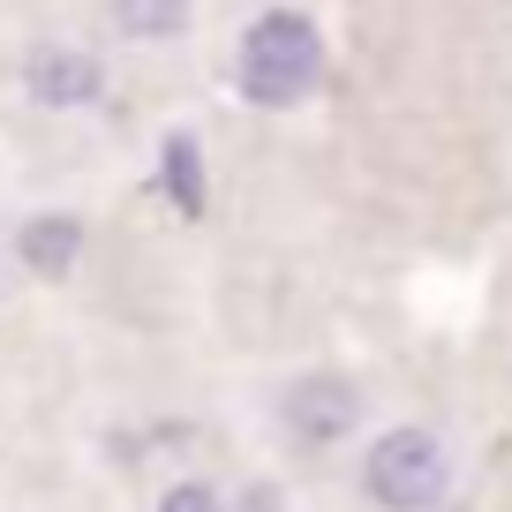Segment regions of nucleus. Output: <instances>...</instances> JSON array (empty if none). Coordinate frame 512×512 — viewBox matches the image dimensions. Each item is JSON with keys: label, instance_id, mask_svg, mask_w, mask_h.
I'll use <instances>...</instances> for the list:
<instances>
[{"label": "nucleus", "instance_id": "obj_1", "mask_svg": "<svg viewBox=\"0 0 512 512\" xmlns=\"http://www.w3.org/2000/svg\"><path fill=\"white\" fill-rule=\"evenodd\" d=\"M324 68V38L309 16H294V8H272V16H256L249 38H241V91L256 98V106H294V98L317 83Z\"/></svg>", "mask_w": 512, "mask_h": 512}, {"label": "nucleus", "instance_id": "obj_2", "mask_svg": "<svg viewBox=\"0 0 512 512\" xmlns=\"http://www.w3.org/2000/svg\"><path fill=\"white\" fill-rule=\"evenodd\" d=\"M445 482H452V460L430 430H392L369 452V497L384 512H430L445 497Z\"/></svg>", "mask_w": 512, "mask_h": 512}, {"label": "nucleus", "instance_id": "obj_3", "mask_svg": "<svg viewBox=\"0 0 512 512\" xmlns=\"http://www.w3.org/2000/svg\"><path fill=\"white\" fill-rule=\"evenodd\" d=\"M287 422H294V437H309V445H332V437L354 422V384H339V377H309V384H294Z\"/></svg>", "mask_w": 512, "mask_h": 512}, {"label": "nucleus", "instance_id": "obj_4", "mask_svg": "<svg viewBox=\"0 0 512 512\" xmlns=\"http://www.w3.org/2000/svg\"><path fill=\"white\" fill-rule=\"evenodd\" d=\"M98 83L106 76L91 53H38L31 61V98H46V106H91Z\"/></svg>", "mask_w": 512, "mask_h": 512}, {"label": "nucleus", "instance_id": "obj_5", "mask_svg": "<svg viewBox=\"0 0 512 512\" xmlns=\"http://www.w3.org/2000/svg\"><path fill=\"white\" fill-rule=\"evenodd\" d=\"M76 249H83V226L76 219H31V226H23V264L46 272V279H61L68 264H76Z\"/></svg>", "mask_w": 512, "mask_h": 512}, {"label": "nucleus", "instance_id": "obj_6", "mask_svg": "<svg viewBox=\"0 0 512 512\" xmlns=\"http://www.w3.org/2000/svg\"><path fill=\"white\" fill-rule=\"evenodd\" d=\"M113 16H121L128 38H181L189 0H113Z\"/></svg>", "mask_w": 512, "mask_h": 512}, {"label": "nucleus", "instance_id": "obj_7", "mask_svg": "<svg viewBox=\"0 0 512 512\" xmlns=\"http://www.w3.org/2000/svg\"><path fill=\"white\" fill-rule=\"evenodd\" d=\"M166 189H174L181 211H204V181H196V144H189V136L166 144Z\"/></svg>", "mask_w": 512, "mask_h": 512}, {"label": "nucleus", "instance_id": "obj_8", "mask_svg": "<svg viewBox=\"0 0 512 512\" xmlns=\"http://www.w3.org/2000/svg\"><path fill=\"white\" fill-rule=\"evenodd\" d=\"M159 512H226L219 490H204V482H174V490L159 497Z\"/></svg>", "mask_w": 512, "mask_h": 512}]
</instances>
